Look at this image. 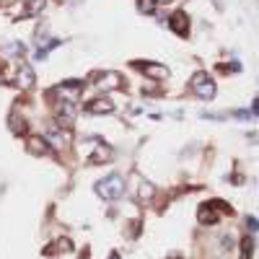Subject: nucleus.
<instances>
[{"label":"nucleus","instance_id":"nucleus-2","mask_svg":"<svg viewBox=\"0 0 259 259\" xmlns=\"http://www.w3.org/2000/svg\"><path fill=\"white\" fill-rule=\"evenodd\" d=\"M189 86L200 99H215V83H212V78L207 73H194Z\"/></svg>","mask_w":259,"mask_h":259},{"label":"nucleus","instance_id":"nucleus-11","mask_svg":"<svg viewBox=\"0 0 259 259\" xmlns=\"http://www.w3.org/2000/svg\"><path fill=\"white\" fill-rule=\"evenodd\" d=\"M197 218H200V223H207V225H212V223H218V212L212 210V205H202L200 207V212H197Z\"/></svg>","mask_w":259,"mask_h":259},{"label":"nucleus","instance_id":"nucleus-12","mask_svg":"<svg viewBox=\"0 0 259 259\" xmlns=\"http://www.w3.org/2000/svg\"><path fill=\"white\" fill-rule=\"evenodd\" d=\"M55 251H73V243H70V238H60L57 243L47 246V254H55Z\"/></svg>","mask_w":259,"mask_h":259},{"label":"nucleus","instance_id":"nucleus-15","mask_svg":"<svg viewBox=\"0 0 259 259\" xmlns=\"http://www.w3.org/2000/svg\"><path fill=\"white\" fill-rule=\"evenodd\" d=\"M42 8H44V0H29L26 13H29V16H34V13H39Z\"/></svg>","mask_w":259,"mask_h":259},{"label":"nucleus","instance_id":"nucleus-10","mask_svg":"<svg viewBox=\"0 0 259 259\" xmlns=\"http://www.w3.org/2000/svg\"><path fill=\"white\" fill-rule=\"evenodd\" d=\"M29 150L37 156H47L50 153V140L47 138H29Z\"/></svg>","mask_w":259,"mask_h":259},{"label":"nucleus","instance_id":"nucleus-5","mask_svg":"<svg viewBox=\"0 0 259 259\" xmlns=\"http://www.w3.org/2000/svg\"><path fill=\"white\" fill-rule=\"evenodd\" d=\"M86 112H88V114H112V112H114V101H109V99H96V101H91V104L86 106Z\"/></svg>","mask_w":259,"mask_h":259},{"label":"nucleus","instance_id":"nucleus-8","mask_svg":"<svg viewBox=\"0 0 259 259\" xmlns=\"http://www.w3.org/2000/svg\"><path fill=\"white\" fill-rule=\"evenodd\" d=\"M143 70H145L148 78H153V81H166V78H169V68L158 65V63H145Z\"/></svg>","mask_w":259,"mask_h":259},{"label":"nucleus","instance_id":"nucleus-16","mask_svg":"<svg viewBox=\"0 0 259 259\" xmlns=\"http://www.w3.org/2000/svg\"><path fill=\"white\" fill-rule=\"evenodd\" d=\"M140 11L143 13H153L156 11V0H140Z\"/></svg>","mask_w":259,"mask_h":259},{"label":"nucleus","instance_id":"nucleus-7","mask_svg":"<svg viewBox=\"0 0 259 259\" xmlns=\"http://www.w3.org/2000/svg\"><path fill=\"white\" fill-rule=\"evenodd\" d=\"M169 29H171V32H176L179 37H187L189 34V24H187L184 13H174V16L169 19Z\"/></svg>","mask_w":259,"mask_h":259},{"label":"nucleus","instance_id":"nucleus-17","mask_svg":"<svg viewBox=\"0 0 259 259\" xmlns=\"http://www.w3.org/2000/svg\"><path fill=\"white\" fill-rule=\"evenodd\" d=\"M246 225H249V231H259V223H256V218H249V220H246Z\"/></svg>","mask_w":259,"mask_h":259},{"label":"nucleus","instance_id":"nucleus-14","mask_svg":"<svg viewBox=\"0 0 259 259\" xmlns=\"http://www.w3.org/2000/svg\"><path fill=\"white\" fill-rule=\"evenodd\" d=\"M251 249H254V243H251V238L246 236L241 241V259H251Z\"/></svg>","mask_w":259,"mask_h":259},{"label":"nucleus","instance_id":"nucleus-9","mask_svg":"<svg viewBox=\"0 0 259 259\" xmlns=\"http://www.w3.org/2000/svg\"><path fill=\"white\" fill-rule=\"evenodd\" d=\"M135 179H138V192H135V194H138V200H140V202H148L150 197L156 194L153 184H150V181H145V179H140V176H135Z\"/></svg>","mask_w":259,"mask_h":259},{"label":"nucleus","instance_id":"nucleus-6","mask_svg":"<svg viewBox=\"0 0 259 259\" xmlns=\"http://www.w3.org/2000/svg\"><path fill=\"white\" fill-rule=\"evenodd\" d=\"M16 83L21 86V88H32L34 83H37V75H34V70H32V65H21L19 68V75H16Z\"/></svg>","mask_w":259,"mask_h":259},{"label":"nucleus","instance_id":"nucleus-4","mask_svg":"<svg viewBox=\"0 0 259 259\" xmlns=\"http://www.w3.org/2000/svg\"><path fill=\"white\" fill-rule=\"evenodd\" d=\"M75 112H78V106H75V101H68V99H63L60 106H57V117H60V122H63L65 127L75 119Z\"/></svg>","mask_w":259,"mask_h":259},{"label":"nucleus","instance_id":"nucleus-13","mask_svg":"<svg viewBox=\"0 0 259 259\" xmlns=\"http://www.w3.org/2000/svg\"><path fill=\"white\" fill-rule=\"evenodd\" d=\"M109 158H112V150L109 148H99L96 153L88 158V163H99V161H109Z\"/></svg>","mask_w":259,"mask_h":259},{"label":"nucleus","instance_id":"nucleus-18","mask_svg":"<svg viewBox=\"0 0 259 259\" xmlns=\"http://www.w3.org/2000/svg\"><path fill=\"white\" fill-rule=\"evenodd\" d=\"M156 3H161V6H169V3H174V0H156Z\"/></svg>","mask_w":259,"mask_h":259},{"label":"nucleus","instance_id":"nucleus-19","mask_svg":"<svg viewBox=\"0 0 259 259\" xmlns=\"http://www.w3.org/2000/svg\"><path fill=\"white\" fill-rule=\"evenodd\" d=\"M254 114H259V99L254 101Z\"/></svg>","mask_w":259,"mask_h":259},{"label":"nucleus","instance_id":"nucleus-3","mask_svg":"<svg viewBox=\"0 0 259 259\" xmlns=\"http://www.w3.org/2000/svg\"><path fill=\"white\" fill-rule=\"evenodd\" d=\"M119 83H122V75L114 73V70H106V73L99 75L96 88H101V91H114V88H119Z\"/></svg>","mask_w":259,"mask_h":259},{"label":"nucleus","instance_id":"nucleus-1","mask_svg":"<svg viewBox=\"0 0 259 259\" xmlns=\"http://www.w3.org/2000/svg\"><path fill=\"white\" fill-rule=\"evenodd\" d=\"M96 192H99V197H104V200H119V197L125 194V179L119 174L104 176L96 184Z\"/></svg>","mask_w":259,"mask_h":259}]
</instances>
